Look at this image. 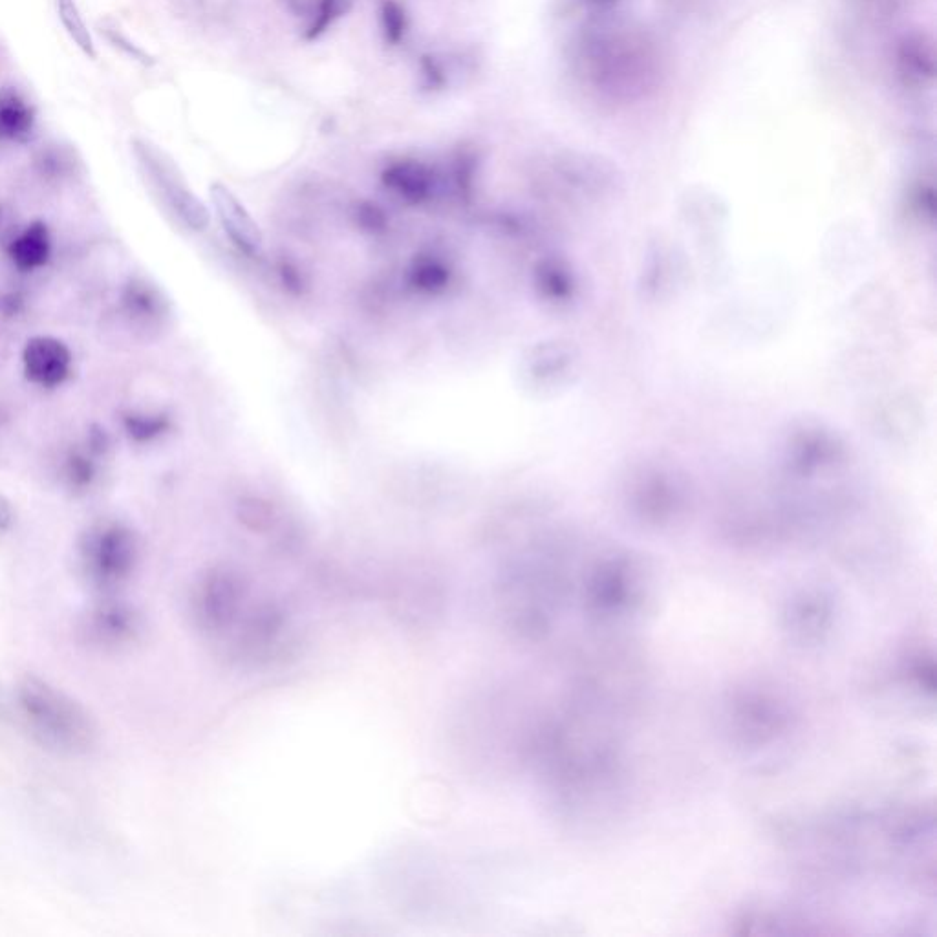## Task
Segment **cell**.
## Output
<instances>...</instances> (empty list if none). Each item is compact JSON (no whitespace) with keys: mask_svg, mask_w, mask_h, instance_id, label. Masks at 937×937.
<instances>
[{"mask_svg":"<svg viewBox=\"0 0 937 937\" xmlns=\"http://www.w3.org/2000/svg\"><path fill=\"white\" fill-rule=\"evenodd\" d=\"M132 154L152 193L189 231L202 233L211 222L207 205L187 184L180 167L167 152L145 138L132 140Z\"/></svg>","mask_w":937,"mask_h":937,"instance_id":"cell-3","label":"cell"},{"mask_svg":"<svg viewBox=\"0 0 937 937\" xmlns=\"http://www.w3.org/2000/svg\"><path fill=\"white\" fill-rule=\"evenodd\" d=\"M282 6L290 11L291 15H304L306 13V2L304 0H281Z\"/></svg>","mask_w":937,"mask_h":937,"instance_id":"cell-24","label":"cell"},{"mask_svg":"<svg viewBox=\"0 0 937 937\" xmlns=\"http://www.w3.org/2000/svg\"><path fill=\"white\" fill-rule=\"evenodd\" d=\"M414 281L420 286L421 290H440V288H443V284L449 281V273L440 262L427 260L414 271Z\"/></svg>","mask_w":937,"mask_h":937,"instance_id":"cell-19","label":"cell"},{"mask_svg":"<svg viewBox=\"0 0 937 937\" xmlns=\"http://www.w3.org/2000/svg\"><path fill=\"white\" fill-rule=\"evenodd\" d=\"M110 443H112L110 442V434H108L105 427H101L97 423L90 425L87 436V449L90 453L94 454L96 458H101V456L108 453Z\"/></svg>","mask_w":937,"mask_h":937,"instance_id":"cell-21","label":"cell"},{"mask_svg":"<svg viewBox=\"0 0 937 937\" xmlns=\"http://www.w3.org/2000/svg\"><path fill=\"white\" fill-rule=\"evenodd\" d=\"M478 152L474 149H458L451 162V184L460 194L473 191L474 174L478 171Z\"/></svg>","mask_w":937,"mask_h":937,"instance_id":"cell-17","label":"cell"},{"mask_svg":"<svg viewBox=\"0 0 937 937\" xmlns=\"http://www.w3.org/2000/svg\"><path fill=\"white\" fill-rule=\"evenodd\" d=\"M140 561V540L127 524L101 520L77 542V564L85 581L99 592H112L129 581Z\"/></svg>","mask_w":937,"mask_h":937,"instance_id":"cell-2","label":"cell"},{"mask_svg":"<svg viewBox=\"0 0 937 937\" xmlns=\"http://www.w3.org/2000/svg\"><path fill=\"white\" fill-rule=\"evenodd\" d=\"M55 6H57L59 19L63 22V26H65L66 33L70 35V39L77 44V48H79L83 54L90 57V59H96V44H94V39H92V33L88 32L87 24L83 21L81 11L77 8L76 0H55Z\"/></svg>","mask_w":937,"mask_h":937,"instance_id":"cell-14","label":"cell"},{"mask_svg":"<svg viewBox=\"0 0 937 937\" xmlns=\"http://www.w3.org/2000/svg\"><path fill=\"white\" fill-rule=\"evenodd\" d=\"M6 251L11 264L22 273L41 270L52 257V235L48 224L44 220H33L19 235L11 238Z\"/></svg>","mask_w":937,"mask_h":937,"instance_id":"cell-9","label":"cell"},{"mask_svg":"<svg viewBox=\"0 0 937 937\" xmlns=\"http://www.w3.org/2000/svg\"><path fill=\"white\" fill-rule=\"evenodd\" d=\"M22 374L35 387L57 388L72 376L74 354L63 339L33 335L22 348Z\"/></svg>","mask_w":937,"mask_h":937,"instance_id":"cell-5","label":"cell"},{"mask_svg":"<svg viewBox=\"0 0 937 937\" xmlns=\"http://www.w3.org/2000/svg\"><path fill=\"white\" fill-rule=\"evenodd\" d=\"M26 299L21 291H4L0 293V317L13 319L21 315Z\"/></svg>","mask_w":937,"mask_h":937,"instance_id":"cell-22","label":"cell"},{"mask_svg":"<svg viewBox=\"0 0 937 937\" xmlns=\"http://www.w3.org/2000/svg\"><path fill=\"white\" fill-rule=\"evenodd\" d=\"M141 615L123 601H103L88 610L79 632L83 641L99 650H121L138 641Z\"/></svg>","mask_w":937,"mask_h":937,"instance_id":"cell-4","label":"cell"},{"mask_svg":"<svg viewBox=\"0 0 937 937\" xmlns=\"http://www.w3.org/2000/svg\"><path fill=\"white\" fill-rule=\"evenodd\" d=\"M37 169L46 178H63L72 169V158L61 149H43L37 156Z\"/></svg>","mask_w":937,"mask_h":937,"instance_id":"cell-18","label":"cell"},{"mask_svg":"<svg viewBox=\"0 0 937 937\" xmlns=\"http://www.w3.org/2000/svg\"><path fill=\"white\" fill-rule=\"evenodd\" d=\"M121 425L130 442L151 443L162 438L171 429V420L165 414H145V412H123Z\"/></svg>","mask_w":937,"mask_h":937,"instance_id":"cell-11","label":"cell"},{"mask_svg":"<svg viewBox=\"0 0 937 937\" xmlns=\"http://www.w3.org/2000/svg\"><path fill=\"white\" fill-rule=\"evenodd\" d=\"M418 76H420V88L423 92L440 94L451 85L453 70L443 55L427 52V54H421L418 59Z\"/></svg>","mask_w":937,"mask_h":937,"instance_id":"cell-15","label":"cell"},{"mask_svg":"<svg viewBox=\"0 0 937 937\" xmlns=\"http://www.w3.org/2000/svg\"><path fill=\"white\" fill-rule=\"evenodd\" d=\"M35 129V112L15 88L0 90V141L26 143Z\"/></svg>","mask_w":937,"mask_h":937,"instance_id":"cell-10","label":"cell"},{"mask_svg":"<svg viewBox=\"0 0 937 937\" xmlns=\"http://www.w3.org/2000/svg\"><path fill=\"white\" fill-rule=\"evenodd\" d=\"M17 711L33 738L63 754H87L99 729L92 714L72 696L37 676H24L15 689Z\"/></svg>","mask_w":937,"mask_h":937,"instance_id":"cell-1","label":"cell"},{"mask_svg":"<svg viewBox=\"0 0 937 937\" xmlns=\"http://www.w3.org/2000/svg\"><path fill=\"white\" fill-rule=\"evenodd\" d=\"M379 30L387 46H401L409 35V11L401 0H381L379 2Z\"/></svg>","mask_w":937,"mask_h":937,"instance_id":"cell-13","label":"cell"},{"mask_svg":"<svg viewBox=\"0 0 937 937\" xmlns=\"http://www.w3.org/2000/svg\"><path fill=\"white\" fill-rule=\"evenodd\" d=\"M381 182L399 200L418 205L431 200L440 189L442 178L429 163L403 158L388 163L381 173Z\"/></svg>","mask_w":937,"mask_h":937,"instance_id":"cell-7","label":"cell"},{"mask_svg":"<svg viewBox=\"0 0 937 937\" xmlns=\"http://www.w3.org/2000/svg\"><path fill=\"white\" fill-rule=\"evenodd\" d=\"M119 310L134 326L151 328L165 315L162 293L143 277H130L119 293Z\"/></svg>","mask_w":937,"mask_h":937,"instance_id":"cell-8","label":"cell"},{"mask_svg":"<svg viewBox=\"0 0 937 937\" xmlns=\"http://www.w3.org/2000/svg\"><path fill=\"white\" fill-rule=\"evenodd\" d=\"M99 465L96 462V456L90 451H70L66 454L65 464H63V478L70 491L74 493H87L92 489V485L97 480Z\"/></svg>","mask_w":937,"mask_h":937,"instance_id":"cell-12","label":"cell"},{"mask_svg":"<svg viewBox=\"0 0 937 937\" xmlns=\"http://www.w3.org/2000/svg\"><path fill=\"white\" fill-rule=\"evenodd\" d=\"M354 0H317V6L310 17V24L304 32L306 41H317L328 32L335 22L343 19L352 10Z\"/></svg>","mask_w":937,"mask_h":937,"instance_id":"cell-16","label":"cell"},{"mask_svg":"<svg viewBox=\"0 0 937 937\" xmlns=\"http://www.w3.org/2000/svg\"><path fill=\"white\" fill-rule=\"evenodd\" d=\"M15 524V511L10 498L0 493V533H8Z\"/></svg>","mask_w":937,"mask_h":937,"instance_id":"cell-23","label":"cell"},{"mask_svg":"<svg viewBox=\"0 0 937 937\" xmlns=\"http://www.w3.org/2000/svg\"><path fill=\"white\" fill-rule=\"evenodd\" d=\"M103 33H105L108 43L112 44V46H116L123 54L129 55L130 59L138 61L141 65H154V57H152L151 54H147L138 44L132 43L127 35H123V33L119 32L118 28H103Z\"/></svg>","mask_w":937,"mask_h":937,"instance_id":"cell-20","label":"cell"},{"mask_svg":"<svg viewBox=\"0 0 937 937\" xmlns=\"http://www.w3.org/2000/svg\"><path fill=\"white\" fill-rule=\"evenodd\" d=\"M216 218L231 244L246 257H259L264 237L257 220L251 216L237 194L220 182L209 189Z\"/></svg>","mask_w":937,"mask_h":937,"instance_id":"cell-6","label":"cell"}]
</instances>
